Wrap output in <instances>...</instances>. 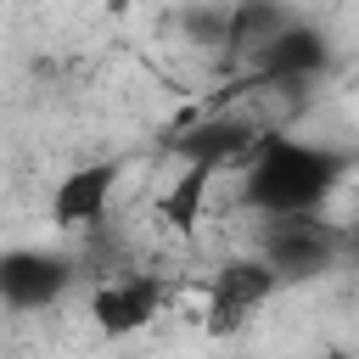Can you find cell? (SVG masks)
<instances>
[{
  "label": "cell",
  "instance_id": "cell-1",
  "mask_svg": "<svg viewBox=\"0 0 359 359\" xmlns=\"http://www.w3.org/2000/svg\"><path fill=\"white\" fill-rule=\"evenodd\" d=\"M118 185H123V157H84V163H73V168L50 185L45 213H50L56 230L84 236V230H95V224L112 219Z\"/></svg>",
  "mask_w": 359,
  "mask_h": 359
},
{
  "label": "cell",
  "instance_id": "cell-2",
  "mask_svg": "<svg viewBox=\"0 0 359 359\" xmlns=\"http://www.w3.org/2000/svg\"><path fill=\"white\" fill-rule=\"evenodd\" d=\"M79 264L62 258V252H45V247H11L0 252V303L11 314H39V309H56L62 292L73 286Z\"/></svg>",
  "mask_w": 359,
  "mask_h": 359
},
{
  "label": "cell",
  "instance_id": "cell-3",
  "mask_svg": "<svg viewBox=\"0 0 359 359\" xmlns=\"http://www.w3.org/2000/svg\"><path fill=\"white\" fill-rule=\"evenodd\" d=\"M168 280H157V275H112V280H95V292H90V325L101 331V337H135V331H146L163 309H168Z\"/></svg>",
  "mask_w": 359,
  "mask_h": 359
}]
</instances>
